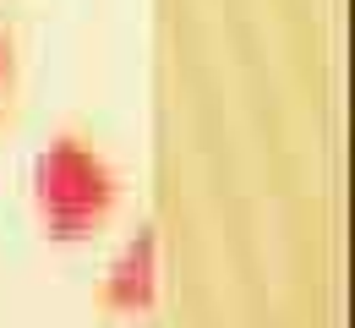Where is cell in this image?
Returning <instances> with one entry per match:
<instances>
[{"label":"cell","mask_w":355,"mask_h":328,"mask_svg":"<svg viewBox=\"0 0 355 328\" xmlns=\"http://www.w3.org/2000/svg\"><path fill=\"white\" fill-rule=\"evenodd\" d=\"M33 202L55 241H83L93 235L121 202L115 170L77 137H55L33 164Z\"/></svg>","instance_id":"obj_1"},{"label":"cell","mask_w":355,"mask_h":328,"mask_svg":"<svg viewBox=\"0 0 355 328\" xmlns=\"http://www.w3.org/2000/svg\"><path fill=\"white\" fill-rule=\"evenodd\" d=\"M153 295H159V241L142 225V230L126 241V252L110 263V274L98 284V301H104L110 312H148Z\"/></svg>","instance_id":"obj_2"},{"label":"cell","mask_w":355,"mask_h":328,"mask_svg":"<svg viewBox=\"0 0 355 328\" xmlns=\"http://www.w3.org/2000/svg\"><path fill=\"white\" fill-rule=\"evenodd\" d=\"M6 77H11V49H6V33H0V98H6Z\"/></svg>","instance_id":"obj_3"}]
</instances>
